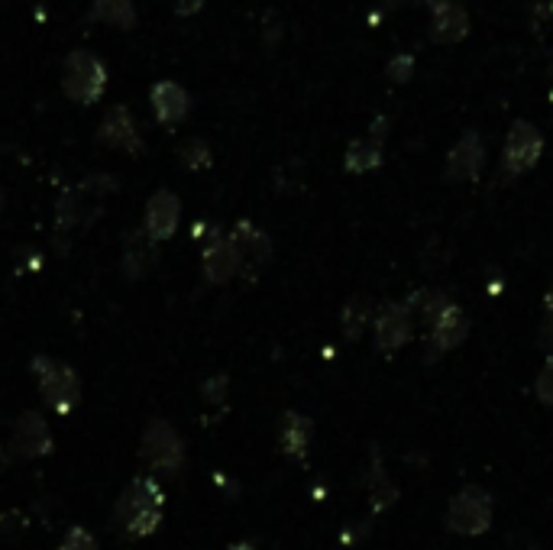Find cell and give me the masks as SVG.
<instances>
[{
  "instance_id": "83f0119b",
  "label": "cell",
  "mask_w": 553,
  "mask_h": 550,
  "mask_svg": "<svg viewBox=\"0 0 553 550\" xmlns=\"http://www.w3.org/2000/svg\"><path fill=\"white\" fill-rule=\"evenodd\" d=\"M224 395H227V376H214V379H207L204 382V402H224Z\"/></svg>"
},
{
  "instance_id": "cb8c5ba5",
  "label": "cell",
  "mask_w": 553,
  "mask_h": 550,
  "mask_svg": "<svg viewBox=\"0 0 553 550\" xmlns=\"http://www.w3.org/2000/svg\"><path fill=\"white\" fill-rule=\"evenodd\" d=\"M162 525V508H146V512H136L127 525H123V531H127V538H146V534H152Z\"/></svg>"
},
{
  "instance_id": "484cf974",
  "label": "cell",
  "mask_w": 553,
  "mask_h": 550,
  "mask_svg": "<svg viewBox=\"0 0 553 550\" xmlns=\"http://www.w3.org/2000/svg\"><path fill=\"white\" fill-rule=\"evenodd\" d=\"M59 550H98V541H94L85 528H72L65 534V544Z\"/></svg>"
},
{
  "instance_id": "ac0fdd59",
  "label": "cell",
  "mask_w": 553,
  "mask_h": 550,
  "mask_svg": "<svg viewBox=\"0 0 553 550\" xmlns=\"http://www.w3.org/2000/svg\"><path fill=\"white\" fill-rule=\"evenodd\" d=\"M311 434H314V428H311L308 418L298 415V411H285L282 421H279V447H282L285 457L301 460L311 447Z\"/></svg>"
},
{
  "instance_id": "7c38bea8",
  "label": "cell",
  "mask_w": 553,
  "mask_h": 550,
  "mask_svg": "<svg viewBox=\"0 0 553 550\" xmlns=\"http://www.w3.org/2000/svg\"><path fill=\"white\" fill-rule=\"evenodd\" d=\"M482 159H486V146H482V136L476 130L463 133L456 146L450 149L447 159V178L453 182H473L482 172Z\"/></svg>"
},
{
  "instance_id": "1f68e13d",
  "label": "cell",
  "mask_w": 553,
  "mask_h": 550,
  "mask_svg": "<svg viewBox=\"0 0 553 550\" xmlns=\"http://www.w3.org/2000/svg\"><path fill=\"white\" fill-rule=\"evenodd\" d=\"M4 460H7V457H4V444H0V466H4Z\"/></svg>"
},
{
  "instance_id": "4316f807",
  "label": "cell",
  "mask_w": 553,
  "mask_h": 550,
  "mask_svg": "<svg viewBox=\"0 0 553 550\" xmlns=\"http://www.w3.org/2000/svg\"><path fill=\"white\" fill-rule=\"evenodd\" d=\"M411 68H414V59L405 52V55H395L389 62V78L392 81H408L411 78Z\"/></svg>"
},
{
  "instance_id": "d6986e66",
  "label": "cell",
  "mask_w": 553,
  "mask_h": 550,
  "mask_svg": "<svg viewBox=\"0 0 553 550\" xmlns=\"http://www.w3.org/2000/svg\"><path fill=\"white\" fill-rule=\"evenodd\" d=\"M469 30V17L466 10L456 4V0H440L434 7V39L437 43H456L463 39Z\"/></svg>"
},
{
  "instance_id": "f1b7e54d",
  "label": "cell",
  "mask_w": 553,
  "mask_h": 550,
  "mask_svg": "<svg viewBox=\"0 0 553 550\" xmlns=\"http://www.w3.org/2000/svg\"><path fill=\"white\" fill-rule=\"evenodd\" d=\"M544 324H541V340L544 343H553V288L547 292V301H544Z\"/></svg>"
},
{
  "instance_id": "2e32d148",
  "label": "cell",
  "mask_w": 553,
  "mask_h": 550,
  "mask_svg": "<svg viewBox=\"0 0 553 550\" xmlns=\"http://www.w3.org/2000/svg\"><path fill=\"white\" fill-rule=\"evenodd\" d=\"M385 127H389V123L379 120L376 127L369 130V136H359V140H353V143H350L347 159H343V165H347V172L363 175V172H372V169H376V165L382 162Z\"/></svg>"
},
{
  "instance_id": "e0dca14e",
  "label": "cell",
  "mask_w": 553,
  "mask_h": 550,
  "mask_svg": "<svg viewBox=\"0 0 553 550\" xmlns=\"http://www.w3.org/2000/svg\"><path fill=\"white\" fill-rule=\"evenodd\" d=\"M156 263V243L146 237V230H130L127 240H123V272H127V279H143Z\"/></svg>"
},
{
  "instance_id": "5bb4252c",
  "label": "cell",
  "mask_w": 553,
  "mask_h": 550,
  "mask_svg": "<svg viewBox=\"0 0 553 550\" xmlns=\"http://www.w3.org/2000/svg\"><path fill=\"white\" fill-rule=\"evenodd\" d=\"M469 334V318L460 305H450L440 318L431 324V356L427 360H437L440 353H447L453 347H460Z\"/></svg>"
},
{
  "instance_id": "4dcf8cb0",
  "label": "cell",
  "mask_w": 553,
  "mask_h": 550,
  "mask_svg": "<svg viewBox=\"0 0 553 550\" xmlns=\"http://www.w3.org/2000/svg\"><path fill=\"white\" fill-rule=\"evenodd\" d=\"M230 550H256V547H250V544H237V547H230Z\"/></svg>"
},
{
  "instance_id": "d4e9b609",
  "label": "cell",
  "mask_w": 553,
  "mask_h": 550,
  "mask_svg": "<svg viewBox=\"0 0 553 550\" xmlns=\"http://www.w3.org/2000/svg\"><path fill=\"white\" fill-rule=\"evenodd\" d=\"M534 392H537V398H541L544 405H553V360L541 369V373H537Z\"/></svg>"
},
{
  "instance_id": "8992f818",
  "label": "cell",
  "mask_w": 553,
  "mask_h": 550,
  "mask_svg": "<svg viewBox=\"0 0 553 550\" xmlns=\"http://www.w3.org/2000/svg\"><path fill=\"white\" fill-rule=\"evenodd\" d=\"M227 240L240 259V275H246V279H256V275L272 263V240L266 237V230H259L250 220H240V224L227 233Z\"/></svg>"
},
{
  "instance_id": "ba28073f",
  "label": "cell",
  "mask_w": 553,
  "mask_h": 550,
  "mask_svg": "<svg viewBox=\"0 0 553 550\" xmlns=\"http://www.w3.org/2000/svg\"><path fill=\"white\" fill-rule=\"evenodd\" d=\"M98 140L110 149H120V153H133V156L143 153V136H140V127H136V117L123 104H114L104 114L98 127Z\"/></svg>"
},
{
  "instance_id": "7402d4cb",
  "label": "cell",
  "mask_w": 553,
  "mask_h": 550,
  "mask_svg": "<svg viewBox=\"0 0 553 550\" xmlns=\"http://www.w3.org/2000/svg\"><path fill=\"white\" fill-rule=\"evenodd\" d=\"M91 20L120 26V30H133L136 26V7H133V0H94Z\"/></svg>"
},
{
  "instance_id": "603a6c76",
  "label": "cell",
  "mask_w": 553,
  "mask_h": 550,
  "mask_svg": "<svg viewBox=\"0 0 553 550\" xmlns=\"http://www.w3.org/2000/svg\"><path fill=\"white\" fill-rule=\"evenodd\" d=\"M178 159H182V165H188L191 172L207 169V165H211V146H207L204 140H198V136H191V140H185L182 146H178Z\"/></svg>"
},
{
  "instance_id": "ffe728a7",
  "label": "cell",
  "mask_w": 553,
  "mask_h": 550,
  "mask_svg": "<svg viewBox=\"0 0 553 550\" xmlns=\"http://www.w3.org/2000/svg\"><path fill=\"white\" fill-rule=\"evenodd\" d=\"M450 305H453V301H450L444 292H437V288H418V292H414V295L405 301V308L411 311V318L421 321L427 330H431V324H434Z\"/></svg>"
},
{
  "instance_id": "5b68a950",
  "label": "cell",
  "mask_w": 553,
  "mask_h": 550,
  "mask_svg": "<svg viewBox=\"0 0 553 550\" xmlns=\"http://www.w3.org/2000/svg\"><path fill=\"white\" fill-rule=\"evenodd\" d=\"M544 153V136L537 133V127H531L528 120H515L508 130L505 140V153H502V172L508 178H518L524 172H531L537 159Z\"/></svg>"
},
{
  "instance_id": "52a82bcc",
  "label": "cell",
  "mask_w": 553,
  "mask_h": 550,
  "mask_svg": "<svg viewBox=\"0 0 553 550\" xmlns=\"http://www.w3.org/2000/svg\"><path fill=\"white\" fill-rule=\"evenodd\" d=\"M10 450L17 453L20 460H39V457H46V453H52V431L39 411H23V415L13 421Z\"/></svg>"
},
{
  "instance_id": "9a60e30c",
  "label": "cell",
  "mask_w": 553,
  "mask_h": 550,
  "mask_svg": "<svg viewBox=\"0 0 553 550\" xmlns=\"http://www.w3.org/2000/svg\"><path fill=\"white\" fill-rule=\"evenodd\" d=\"M152 110H156V117L162 127H175V123H182L191 110V98L182 85H175V81H159V85H152Z\"/></svg>"
},
{
  "instance_id": "44dd1931",
  "label": "cell",
  "mask_w": 553,
  "mask_h": 550,
  "mask_svg": "<svg viewBox=\"0 0 553 550\" xmlns=\"http://www.w3.org/2000/svg\"><path fill=\"white\" fill-rule=\"evenodd\" d=\"M372 314H376V308H372V301L366 295L350 298L347 308H343V314H340L343 337H347V340H359V337H363V330L372 321Z\"/></svg>"
},
{
  "instance_id": "8fae6325",
  "label": "cell",
  "mask_w": 553,
  "mask_h": 550,
  "mask_svg": "<svg viewBox=\"0 0 553 550\" xmlns=\"http://www.w3.org/2000/svg\"><path fill=\"white\" fill-rule=\"evenodd\" d=\"M165 495L159 489V483L152 476H136L133 483L123 489L120 502L114 508V525H127V521L136 515V512H146V508H162Z\"/></svg>"
},
{
  "instance_id": "f546056e",
  "label": "cell",
  "mask_w": 553,
  "mask_h": 550,
  "mask_svg": "<svg viewBox=\"0 0 553 550\" xmlns=\"http://www.w3.org/2000/svg\"><path fill=\"white\" fill-rule=\"evenodd\" d=\"M204 4L207 0H175V13L178 17H195V13H201Z\"/></svg>"
},
{
  "instance_id": "9c48e42d",
  "label": "cell",
  "mask_w": 553,
  "mask_h": 550,
  "mask_svg": "<svg viewBox=\"0 0 553 550\" xmlns=\"http://www.w3.org/2000/svg\"><path fill=\"white\" fill-rule=\"evenodd\" d=\"M178 224H182V201H178L169 188H159L156 195L146 201V237L152 243L172 240L178 233Z\"/></svg>"
},
{
  "instance_id": "3957f363",
  "label": "cell",
  "mask_w": 553,
  "mask_h": 550,
  "mask_svg": "<svg viewBox=\"0 0 553 550\" xmlns=\"http://www.w3.org/2000/svg\"><path fill=\"white\" fill-rule=\"evenodd\" d=\"M140 457L152 473L178 476V470L185 466V440L178 437V431L169 421L152 418L140 440Z\"/></svg>"
},
{
  "instance_id": "4fadbf2b",
  "label": "cell",
  "mask_w": 553,
  "mask_h": 550,
  "mask_svg": "<svg viewBox=\"0 0 553 550\" xmlns=\"http://www.w3.org/2000/svg\"><path fill=\"white\" fill-rule=\"evenodd\" d=\"M233 275H240V259L233 253V246L227 237H217V227L211 230L204 246V279L211 285H224Z\"/></svg>"
},
{
  "instance_id": "30bf717a",
  "label": "cell",
  "mask_w": 553,
  "mask_h": 550,
  "mask_svg": "<svg viewBox=\"0 0 553 550\" xmlns=\"http://www.w3.org/2000/svg\"><path fill=\"white\" fill-rule=\"evenodd\" d=\"M414 334V318L405 305L398 301H385L376 311V347L382 353H395L402 350Z\"/></svg>"
},
{
  "instance_id": "6da1fadb",
  "label": "cell",
  "mask_w": 553,
  "mask_h": 550,
  "mask_svg": "<svg viewBox=\"0 0 553 550\" xmlns=\"http://www.w3.org/2000/svg\"><path fill=\"white\" fill-rule=\"evenodd\" d=\"M107 88V65L91 49H75L65 55L62 91L78 104H98Z\"/></svg>"
},
{
  "instance_id": "277c9868",
  "label": "cell",
  "mask_w": 553,
  "mask_h": 550,
  "mask_svg": "<svg viewBox=\"0 0 553 550\" xmlns=\"http://www.w3.org/2000/svg\"><path fill=\"white\" fill-rule=\"evenodd\" d=\"M492 525V495L479 486H466L453 495L450 512H447V528L463 534V538H476V534L489 531Z\"/></svg>"
},
{
  "instance_id": "d6a6232c",
  "label": "cell",
  "mask_w": 553,
  "mask_h": 550,
  "mask_svg": "<svg viewBox=\"0 0 553 550\" xmlns=\"http://www.w3.org/2000/svg\"><path fill=\"white\" fill-rule=\"evenodd\" d=\"M0 208H4V195H0Z\"/></svg>"
},
{
  "instance_id": "7a4b0ae2",
  "label": "cell",
  "mask_w": 553,
  "mask_h": 550,
  "mask_svg": "<svg viewBox=\"0 0 553 550\" xmlns=\"http://www.w3.org/2000/svg\"><path fill=\"white\" fill-rule=\"evenodd\" d=\"M33 376L39 385V395L43 402L59 411V415H68L78 398H81V379L68 363L52 360V356H33Z\"/></svg>"
}]
</instances>
